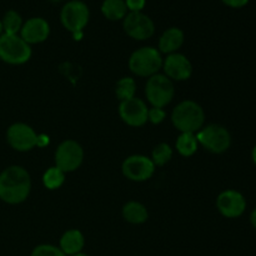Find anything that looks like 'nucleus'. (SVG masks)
<instances>
[{
	"instance_id": "nucleus-12",
	"label": "nucleus",
	"mask_w": 256,
	"mask_h": 256,
	"mask_svg": "<svg viewBox=\"0 0 256 256\" xmlns=\"http://www.w3.org/2000/svg\"><path fill=\"white\" fill-rule=\"evenodd\" d=\"M216 209L224 218L236 219L246 210V199L238 190H224L216 198Z\"/></svg>"
},
{
	"instance_id": "nucleus-13",
	"label": "nucleus",
	"mask_w": 256,
	"mask_h": 256,
	"mask_svg": "<svg viewBox=\"0 0 256 256\" xmlns=\"http://www.w3.org/2000/svg\"><path fill=\"white\" fill-rule=\"evenodd\" d=\"M148 108L146 102L139 98L120 102L119 116L122 122L132 128L144 126L148 122Z\"/></svg>"
},
{
	"instance_id": "nucleus-1",
	"label": "nucleus",
	"mask_w": 256,
	"mask_h": 256,
	"mask_svg": "<svg viewBox=\"0 0 256 256\" xmlns=\"http://www.w3.org/2000/svg\"><path fill=\"white\" fill-rule=\"evenodd\" d=\"M32 192V178L20 165H10L0 172V200L9 205L24 202Z\"/></svg>"
},
{
	"instance_id": "nucleus-22",
	"label": "nucleus",
	"mask_w": 256,
	"mask_h": 256,
	"mask_svg": "<svg viewBox=\"0 0 256 256\" xmlns=\"http://www.w3.org/2000/svg\"><path fill=\"white\" fill-rule=\"evenodd\" d=\"M136 94V82L132 76H124L116 82L115 86V95L119 102H125L135 98Z\"/></svg>"
},
{
	"instance_id": "nucleus-11",
	"label": "nucleus",
	"mask_w": 256,
	"mask_h": 256,
	"mask_svg": "<svg viewBox=\"0 0 256 256\" xmlns=\"http://www.w3.org/2000/svg\"><path fill=\"white\" fill-rule=\"evenodd\" d=\"M6 142L16 152H26L36 146L38 134L25 122H14L6 130Z\"/></svg>"
},
{
	"instance_id": "nucleus-29",
	"label": "nucleus",
	"mask_w": 256,
	"mask_h": 256,
	"mask_svg": "<svg viewBox=\"0 0 256 256\" xmlns=\"http://www.w3.org/2000/svg\"><path fill=\"white\" fill-rule=\"evenodd\" d=\"M50 142V138L46 134H38V142L36 146L38 148H45L48 146Z\"/></svg>"
},
{
	"instance_id": "nucleus-16",
	"label": "nucleus",
	"mask_w": 256,
	"mask_h": 256,
	"mask_svg": "<svg viewBox=\"0 0 256 256\" xmlns=\"http://www.w3.org/2000/svg\"><path fill=\"white\" fill-rule=\"evenodd\" d=\"M185 40L184 32L180 28L172 26L165 30L159 38V42H158V50L162 54H174V52H179V49L182 46Z\"/></svg>"
},
{
	"instance_id": "nucleus-30",
	"label": "nucleus",
	"mask_w": 256,
	"mask_h": 256,
	"mask_svg": "<svg viewBox=\"0 0 256 256\" xmlns=\"http://www.w3.org/2000/svg\"><path fill=\"white\" fill-rule=\"evenodd\" d=\"M250 222H252V228L256 230V208L252 210V214H250Z\"/></svg>"
},
{
	"instance_id": "nucleus-23",
	"label": "nucleus",
	"mask_w": 256,
	"mask_h": 256,
	"mask_svg": "<svg viewBox=\"0 0 256 256\" xmlns=\"http://www.w3.org/2000/svg\"><path fill=\"white\" fill-rule=\"evenodd\" d=\"M65 176H66V174L54 165L42 174V184L48 190H56L62 186Z\"/></svg>"
},
{
	"instance_id": "nucleus-8",
	"label": "nucleus",
	"mask_w": 256,
	"mask_h": 256,
	"mask_svg": "<svg viewBox=\"0 0 256 256\" xmlns=\"http://www.w3.org/2000/svg\"><path fill=\"white\" fill-rule=\"evenodd\" d=\"M90 19L89 6L82 0H70L60 12V22L62 26L72 34L85 29Z\"/></svg>"
},
{
	"instance_id": "nucleus-33",
	"label": "nucleus",
	"mask_w": 256,
	"mask_h": 256,
	"mask_svg": "<svg viewBox=\"0 0 256 256\" xmlns=\"http://www.w3.org/2000/svg\"><path fill=\"white\" fill-rule=\"evenodd\" d=\"M72 256H88L86 254H82V252H79V254H76V255H72Z\"/></svg>"
},
{
	"instance_id": "nucleus-6",
	"label": "nucleus",
	"mask_w": 256,
	"mask_h": 256,
	"mask_svg": "<svg viewBox=\"0 0 256 256\" xmlns=\"http://www.w3.org/2000/svg\"><path fill=\"white\" fill-rule=\"evenodd\" d=\"M196 139L200 146L212 154H222L228 152L232 145V135L229 130L220 124L204 125L196 132Z\"/></svg>"
},
{
	"instance_id": "nucleus-2",
	"label": "nucleus",
	"mask_w": 256,
	"mask_h": 256,
	"mask_svg": "<svg viewBox=\"0 0 256 256\" xmlns=\"http://www.w3.org/2000/svg\"><path fill=\"white\" fill-rule=\"evenodd\" d=\"M172 122L180 132L196 134L205 125V112L199 102L182 100L172 109Z\"/></svg>"
},
{
	"instance_id": "nucleus-14",
	"label": "nucleus",
	"mask_w": 256,
	"mask_h": 256,
	"mask_svg": "<svg viewBox=\"0 0 256 256\" xmlns=\"http://www.w3.org/2000/svg\"><path fill=\"white\" fill-rule=\"evenodd\" d=\"M162 74L172 82H186L192 75V64L189 58L182 52L166 55L162 62Z\"/></svg>"
},
{
	"instance_id": "nucleus-5",
	"label": "nucleus",
	"mask_w": 256,
	"mask_h": 256,
	"mask_svg": "<svg viewBox=\"0 0 256 256\" xmlns=\"http://www.w3.org/2000/svg\"><path fill=\"white\" fill-rule=\"evenodd\" d=\"M145 96L152 108L164 109L172 102L175 96L174 82H172L166 75L160 74V72L152 75L145 84Z\"/></svg>"
},
{
	"instance_id": "nucleus-21",
	"label": "nucleus",
	"mask_w": 256,
	"mask_h": 256,
	"mask_svg": "<svg viewBox=\"0 0 256 256\" xmlns=\"http://www.w3.org/2000/svg\"><path fill=\"white\" fill-rule=\"evenodd\" d=\"M2 32L4 34H10V35H18L22 30V18L16 10H8L4 14L2 19Z\"/></svg>"
},
{
	"instance_id": "nucleus-28",
	"label": "nucleus",
	"mask_w": 256,
	"mask_h": 256,
	"mask_svg": "<svg viewBox=\"0 0 256 256\" xmlns=\"http://www.w3.org/2000/svg\"><path fill=\"white\" fill-rule=\"evenodd\" d=\"M222 4H225L229 8H232V9H240V8L246 6L250 0H222Z\"/></svg>"
},
{
	"instance_id": "nucleus-7",
	"label": "nucleus",
	"mask_w": 256,
	"mask_h": 256,
	"mask_svg": "<svg viewBox=\"0 0 256 256\" xmlns=\"http://www.w3.org/2000/svg\"><path fill=\"white\" fill-rule=\"evenodd\" d=\"M55 166L62 169L65 174L72 172L82 166L84 162V149L72 139H66L59 144L54 154Z\"/></svg>"
},
{
	"instance_id": "nucleus-3",
	"label": "nucleus",
	"mask_w": 256,
	"mask_h": 256,
	"mask_svg": "<svg viewBox=\"0 0 256 256\" xmlns=\"http://www.w3.org/2000/svg\"><path fill=\"white\" fill-rule=\"evenodd\" d=\"M162 52L154 46H142L132 52L129 58V69L134 75L149 79L158 74L162 68Z\"/></svg>"
},
{
	"instance_id": "nucleus-4",
	"label": "nucleus",
	"mask_w": 256,
	"mask_h": 256,
	"mask_svg": "<svg viewBox=\"0 0 256 256\" xmlns=\"http://www.w3.org/2000/svg\"><path fill=\"white\" fill-rule=\"evenodd\" d=\"M32 55V45L18 35H0V60L9 65H22Z\"/></svg>"
},
{
	"instance_id": "nucleus-27",
	"label": "nucleus",
	"mask_w": 256,
	"mask_h": 256,
	"mask_svg": "<svg viewBox=\"0 0 256 256\" xmlns=\"http://www.w3.org/2000/svg\"><path fill=\"white\" fill-rule=\"evenodd\" d=\"M125 4L129 12H139L145 8L146 0H125Z\"/></svg>"
},
{
	"instance_id": "nucleus-32",
	"label": "nucleus",
	"mask_w": 256,
	"mask_h": 256,
	"mask_svg": "<svg viewBox=\"0 0 256 256\" xmlns=\"http://www.w3.org/2000/svg\"><path fill=\"white\" fill-rule=\"evenodd\" d=\"M4 34V32H2V19H0V35Z\"/></svg>"
},
{
	"instance_id": "nucleus-19",
	"label": "nucleus",
	"mask_w": 256,
	"mask_h": 256,
	"mask_svg": "<svg viewBox=\"0 0 256 256\" xmlns=\"http://www.w3.org/2000/svg\"><path fill=\"white\" fill-rule=\"evenodd\" d=\"M100 9H102V14L104 15L105 19L110 20V22L122 20L129 12L125 0H104Z\"/></svg>"
},
{
	"instance_id": "nucleus-34",
	"label": "nucleus",
	"mask_w": 256,
	"mask_h": 256,
	"mask_svg": "<svg viewBox=\"0 0 256 256\" xmlns=\"http://www.w3.org/2000/svg\"><path fill=\"white\" fill-rule=\"evenodd\" d=\"M50 2H62V0H50Z\"/></svg>"
},
{
	"instance_id": "nucleus-18",
	"label": "nucleus",
	"mask_w": 256,
	"mask_h": 256,
	"mask_svg": "<svg viewBox=\"0 0 256 256\" xmlns=\"http://www.w3.org/2000/svg\"><path fill=\"white\" fill-rule=\"evenodd\" d=\"M122 212L124 220L129 222V224L140 225L146 222L148 219H149V212H148L146 206L142 204V202H135V200L128 202L122 206Z\"/></svg>"
},
{
	"instance_id": "nucleus-25",
	"label": "nucleus",
	"mask_w": 256,
	"mask_h": 256,
	"mask_svg": "<svg viewBox=\"0 0 256 256\" xmlns=\"http://www.w3.org/2000/svg\"><path fill=\"white\" fill-rule=\"evenodd\" d=\"M30 256H66L59 246L52 244H42L34 248Z\"/></svg>"
},
{
	"instance_id": "nucleus-20",
	"label": "nucleus",
	"mask_w": 256,
	"mask_h": 256,
	"mask_svg": "<svg viewBox=\"0 0 256 256\" xmlns=\"http://www.w3.org/2000/svg\"><path fill=\"white\" fill-rule=\"evenodd\" d=\"M199 142H198L196 134L192 132H180L175 142V149L178 150L182 156L190 158L198 152Z\"/></svg>"
},
{
	"instance_id": "nucleus-26",
	"label": "nucleus",
	"mask_w": 256,
	"mask_h": 256,
	"mask_svg": "<svg viewBox=\"0 0 256 256\" xmlns=\"http://www.w3.org/2000/svg\"><path fill=\"white\" fill-rule=\"evenodd\" d=\"M166 118V112L162 108H149L148 110V122L154 125L162 124Z\"/></svg>"
},
{
	"instance_id": "nucleus-10",
	"label": "nucleus",
	"mask_w": 256,
	"mask_h": 256,
	"mask_svg": "<svg viewBox=\"0 0 256 256\" xmlns=\"http://www.w3.org/2000/svg\"><path fill=\"white\" fill-rule=\"evenodd\" d=\"M122 29L125 34L138 42L150 39L155 32V24L152 18L142 12H128L122 19Z\"/></svg>"
},
{
	"instance_id": "nucleus-15",
	"label": "nucleus",
	"mask_w": 256,
	"mask_h": 256,
	"mask_svg": "<svg viewBox=\"0 0 256 256\" xmlns=\"http://www.w3.org/2000/svg\"><path fill=\"white\" fill-rule=\"evenodd\" d=\"M19 35L29 45L40 44V42H44L49 38L50 25L44 18H30L26 22H24Z\"/></svg>"
},
{
	"instance_id": "nucleus-17",
	"label": "nucleus",
	"mask_w": 256,
	"mask_h": 256,
	"mask_svg": "<svg viewBox=\"0 0 256 256\" xmlns=\"http://www.w3.org/2000/svg\"><path fill=\"white\" fill-rule=\"evenodd\" d=\"M85 245V238L78 229H70L65 232L60 238L59 248L66 256L76 255L82 252Z\"/></svg>"
},
{
	"instance_id": "nucleus-31",
	"label": "nucleus",
	"mask_w": 256,
	"mask_h": 256,
	"mask_svg": "<svg viewBox=\"0 0 256 256\" xmlns=\"http://www.w3.org/2000/svg\"><path fill=\"white\" fill-rule=\"evenodd\" d=\"M252 162L256 165V145L254 148H252Z\"/></svg>"
},
{
	"instance_id": "nucleus-9",
	"label": "nucleus",
	"mask_w": 256,
	"mask_h": 256,
	"mask_svg": "<svg viewBox=\"0 0 256 256\" xmlns=\"http://www.w3.org/2000/svg\"><path fill=\"white\" fill-rule=\"evenodd\" d=\"M156 166L152 160L145 155H130L122 162V172L128 180L135 182H148L155 174Z\"/></svg>"
},
{
	"instance_id": "nucleus-24",
	"label": "nucleus",
	"mask_w": 256,
	"mask_h": 256,
	"mask_svg": "<svg viewBox=\"0 0 256 256\" xmlns=\"http://www.w3.org/2000/svg\"><path fill=\"white\" fill-rule=\"evenodd\" d=\"M172 154L174 152H172V146L168 142H160L154 146L150 159L152 160L155 166H164L172 159Z\"/></svg>"
}]
</instances>
